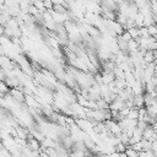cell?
I'll return each mask as SVG.
<instances>
[{"label":"cell","instance_id":"2","mask_svg":"<svg viewBox=\"0 0 157 157\" xmlns=\"http://www.w3.org/2000/svg\"><path fill=\"white\" fill-rule=\"evenodd\" d=\"M101 78H102V83H104V85H108L109 82L114 81L115 76H114V72H113V71H109V72H102V75H101Z\"/></svg>","mask_w":157,"mask_h":157},{"label":"cell","instance_id":"8","mask_svg":"<svg viewBox=\"0 0 157 157\" xmlns=\"http://www.w3.org/2000/svg\"><path fill=\"white\" fill-rule=\"evenodd\" d=\"M87 33H88L91 37H97V36H101L99 31H98V29H97L94 26H92V25L87 26Z\"/></svg>","mask_w":157,"mask_h":157},{"label":"cell","instance_id":"10","mask_svg":"<svg viewBox=\"0 0 157 157\" xmlns=\"http://www.w3.org/2000/svg\"><path fill=\"white\" fill-rule=\"evenodd\" d=\"M146 110H147V113H148L150 115L156 117V115H157V103L147 105V107H146Z\"/></svg>","mask_w":157,"mask_h":157},{"label":"cell","instance_id":"6","mask_svg":"<svg viewBox=\"0 0 157 157\" xmlns=\"http://www.w3.org/2000/svg\"><path fill=\"white\" fill-rule=\"evenodd\" d=\"M128 49L130 50V53L137 52V50H139V43H137V40L134 39V38H131V39L128 42Z\"/></svg>","mask_w":157,"mask_h":157},{"label":"cell","instance_id":"17","mask_svg":"<svg viewBox=\"0 0 157 157\" xmlns=\"http://www.w3.org/2000/svg\"><path fill=\"white\" fill-rule=\"evenodd\" d=\"M155 92H156V93H157V86H156V88H155Z\"/></svg>","mask_w":157,"mask_h":157},{"label":"cell","instance_id":"7","mask_svg":"<svg viewBox=\"0 0 157 157\" xmlns=\"http://www.w3.org/2000/svg\"><path fill=\"white\" fill-rule=\"evenodd\" d=\"M126 118H129V119H137V118H139V108L135 107V105L131 107V108L129 109V113H128Z\"/></svg>","mask_w":157,"mask_h":157},{"label":"cell","instance_id":"16","mask_svg":"<svg viewBox=\"0 0 157 157\" xmlns=\"http://www.w3.org/2000/svg\"><path fill=\"white\" fill-rule=\"evenodd\" d=\"M0 36H4V26L0 25Z\"/></svg>","mask_w":157,"mask_h":157},{"label":"cell","instance_id":"4","mask_svg":"<svg viewBox=\"0 0 157 157\" xmlns=\"http://www.w3.org/2000/svg\"><path fill=\"white\" fill-rule=\"evenodd\" d=\"M156 131H155V129L152 128V125L151 124H148L145 129H144V132H142V139H147V140H151V137H152V135L155 134Z\"/></svg>","mask_w":157,"mask_h":157},{"label":"cell","instance_id":"5","mask_svg":"<svg viewBox=\"0 0 157 157\" xmlns=\"http://www.w3.org/2000/svg\"><path fill=\"white\" fill-rule=\"evenodd\" d=\"M144 61H145V64H148V63H153V60H155V52L153 50H150V49H147L146 52H145V54H144Z\"/></svg>","mask_w":157,"mask_h":157},{"label":"cell","instance_id":"13","mask_svg":"<svg viewBox=\"0 0 157 157\" xmlns=\"http://www.w3.org/2000/svg\"><path fill=\"white\" fill-rule=\"evenodd\" d=\"M43 4H44L45 10H50V9H53V2H52V0H43Z\"/></svg>","mask_w":157,"mask_h":157},{"label":"cell","instance_id":"3","mask_svg":"<svg viewBox=\"0 0 157 157\" xmlns=\"http://www.w3.org/2000/svg\"><path fill=\"white\" fill-rule=\"evenodd\" d=\"M132 103L135 107L140 108V107H144L145 103H144V93H137V94H134L132 97Z\"/></svg>","mask_w":157,"mask_h":157},{"label":"cell","instance_id":"12","mask_svg":"<svg viewBox=\"0 0 157 157\" xmlns=\"http://www.w3.org/2000/svg\"><path fill=\"white\" fill-rule=\"evenodd\" d=\"M42 112L44 113V115L45 117H48V118H50L52 115H53V108H50V107H48V105H45V107H43L42 108Z\"/></svg>","mask_w":157,"mask_h":157},{"label":"cell","instance_id":"14","mask_svg":"<svg viewBox=\"0 0 157 157\" xmlns=\"http://www.w3.org/2000/svg\"><path fill=\"white\" fill-rule=\"evenodd\" d=\"M151 11L152 13H157V0L151 1Z\"/></svg>","mask_w":157,"mask_h":157},{"label":"cell","instance_id":"9","mask_svg":"<svg viewBox=\"0 0 157 157\" xmlns=\"http://www.w3.org/2000/svg\"><path fill=\"white\" fill-rule=\"evenodd\" d=\"M126 31L129 32V34L131 36V38H137V37L140 36V29H139V27H136V26L130 27V28H128Z\"/></svg>","mask_w":157,"mask_h":157},{"label":"cell","instance_id":"11","mask_svg":"<svg viewBox=\"0 0 157 157\" xmlns=\"http://www.w3.org/2000/svg\"><path fill=\"white\" fill-rule=\"evenodd\" d=\"M147 31H148V34L151 37H155L157 39V26L153 23V25H150L147 26Z\"/></svg>","mask_w":157,"mask_h":157},{"label":"cell","instance_id":"15","mask_svg":"<svg viewBox=\"0 0 157 157\" xmlns=\"http://www.w3.org/2000/svg\"><path fill=\"white\" fill-rule=\"evenodd\" d=\"M63 1H64V0H52V2H53V5H58V4H63Z\"/></svg>","mask_w":157,"mask_h":157},{"label":"cell","instance_id":"1","mask_svg":"<svg viewBox=\"0 0 157 157\" xmlns=\"http://www.w3.org/2000/svg\"><path fill=\"white\" fill-rule=\"evenodd\" d=\"M11 98H13L16 102H20V103H22L25 99H26V97H25V94H23V92L22 91H20L18 88H13V90H11Z\"/></svg>","mask_w":157,"mask_h":157}]
</instances>
